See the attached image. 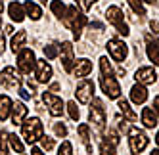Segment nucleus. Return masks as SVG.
Instances as JSON below:
<instances>
[{
  "label": "nucleus",
  "instance_id": "obj_10",
  "mask_svg": "<svg viewBox=\"0 0 159 155\" xmlns=\"http://www.w3.org/2000/svg\"><path fill=\"white\" fill-rule=\"evenodd\" d=\"M0 82L6 88H19L21 86V79H19V73L14 67H4L2 73H0Z\"/></svg>",
  "mask_w": 159,
  "mask_h": 155
},
{
  "label": "nucleus",
  "instance_id": "obj_11",
  "mask_svg": "<svg viewBox=\"0 0 159 155\" xmlns=\"http://www.w3.org/2000/svg\"><path fill=\"white\" fill-rule=\"evenodd\" d=\"M42 102L46 104L50 115L60 117V115L63 113V102H61V98L54 96V94H50V92H44V94H42Z\"/></svg>",
  "mask_w": 159,
  "mask_h": 155
},
{
  "label": "nucleus",
  "instance_id": "obj_14",
  "mask_svg": "<svg viewBox=\"0 0 159 155\" xmlns=\"http://www.w3.org/2000/svg\"><path fill=\"white\" fill-rule=\"evenodd\" d=\"M37 81L39 82H48L52 79V67L46 60H37Z\"/></svg>",
  "mask_w": 159,
  "mask_h": 155
},
{
  "label": "nucleus",
  "instance_id": "obj_42",
  "mask_svg": "<svg viewBox=\"0 0 159 155\" xmlns=\"http://www.w3.org/2000/svg\"><path fill=\"white\" fill-rule=\"evenodd\" d=\"M150 29L153 33H159V21H150Z\"/></svg>",
  "mask_w": 159,
  "mask_h": 155
},
{
  "label": "nucleus",
  "instance_id": "obj_23",
  "mask_svg": "<svg viewBox=\"0 0 159 155\" xmlns=\"http://www.w3.org/2000/svg\"><path fill=\"white\" fill-rule=\"evenodd\" d=\"M25 40H27V33H25V31H19L17 35L12 38V50H14V52H19L21 48H23Z\"/></svg>",
  "mask_w": 159,
  "mask_h": 155
},
{
  "label": "nucleus",
  "instance_id": "obj_17",
  "mask_svg": "<svg viewBox=\"0 0 159 155\" xmlns=\"http://www.w3.org/2000/svg\"><path fill=\"white\" fill-rule=\"evenodd\" d=\"M25 117H27V107H25V104L16 102V105H12V123L14 125H21Z\"/></svg>",
  "mask_w": 159,
  "mask_h": 155
},
{
  "label": "nucleus",
  "instance_id": "obj_41",
  "mask_svg": "<svg viewBox=\"0 0 159 155\" xmlns=\"http://www.w3.org/2000/svg\"><path fill=\"white\" fill-rule=\"evenodd\" d=\"M19 96L23 98V100H31V94L25 90V88H19Z\"/></svg>",
  "mask_w": 159,
  "mask_h": 155
},
{
  "label": "nucleus",
  "instance_id": "obj_30",
  "mask_svg": "<svg viewBox=\"0 0 159 155\" xmlns=\"http://www.w3.org/2000/svg\"><path fill=\"white\" fill-rule=\"evenodd\" d=\"M100 69H102V75H113V67L107 58H102L100 60Z\"/></svg>",
  "mask_w": 159,
  "mask_h": 155
},
{
  "label": "nucleus",
  "instance_id": "obj_4",
  "mask_svg": "<svg viewBox=\"0 0 159 155\" xmlns=\"http://www.w3.org/2000/svg\"><path fill=\"white\" fill-rule=\"evenodd\" d=\"M37 65V58L33 54L31 48H21L17 52V69L23 73V75H29Z\"/></svg>",
  "mask_w": 159,
  "mask_h": 155
},
{
  "label": "nucleus",
  "instance_id": "obj_21",
  "mask_svg": "<svg viewBox=\"0 0 159 155\" xmlns=\"http://www.w3.org/2000/svg\"><path fill=\"white\" fill-rule=\"evenodd\" d=\"M12 100L8 96H0V121H6L10 111H12Z\"/></svg>",
  "mask_w": 159,
  "mask_h": 155
},
{
  "label": "nucleus",
  "instance_id": "obj_24",
  "mask_svg": "<svg viewBox=\"0 0 159 155\" xmlns=\"http://www.w3.org/2000/svg\"><path fill=\"white\" fill-rule=\"evenodd\" d=\"M50 10L54 12V16L60 17V19H63V16H65V12H67V8H65V4L61 2V0H52Z\"/></svg>",
  "mask_w": 159,
  "mask_h": 155
},
{
  "label": "nucleus",
  "instance_id": "obj_46",
  "mask_svg": "<svg viewBox=\"0 0 159 155\" xmlns=\"http://www.w3.org/2000/svg\"><path fill=\"white\" fill-rule=\"evenodd\" d=\"M2 10H4V2L0 0V14H2Z\"/></svg>",
  "mask_w": 159,
  "mask_h": 155
},
{
  "label": "nucleus",
  "instance_id": "obj_20",
  "mask_svg": "<svg viewBox=\"0 0 159 155\" xmlns=\"http://www.w3.org/2000/svg\"><path fill=\"white\" fill-rule=\"evenodd\" d=\"M142 123H144L146 128H153L157 125V115H155L153 109L144 107V111H142Z\"/></svg>",
  "mask_w": 159,
  "mask_h": 155
},
{
  "label": "nucleus",
  "instance_id": "obj_13",
  "mask_svg": "<svg viewBox=\"0 0 159 155\" xmlns=\"http://www.w3.org/2000/svg\"><path fill=\"white\" fill-rule=\"evenodd\" d=\"M134 79L138 82H142V84H153L157 81V73H155L153 67H140L138 71H136Z\"/></svg>",
  "mask_w": 159,
  "mask_h": 155
},
{
  "label": "nucleus",
  "instance_id": "obj_38",
  "mask_svg": "<svg viewBox=\"0 0 159 155\" xmlns=\"http://www.w3.org/2000/svg\"><path fill=\"white\" fill-rule=\"evenodd\" d=\"M6 151H8L6 138H4V134H2V132H0V155H6Z\"/></svg>",
  "mask_w": 159,
  "mask_h": 155
},
{
  "label": "nucleus",
  "instance_id": "obj_19",
  "mask_svg": "<svg viewBox=\"0 0 159 155\" xmlns=\"http://www.w3.org/2000/svg\"><path fill=\"white\" fill-rule=\"evenodd\" d=\"M146 40H148V46H146L148 58H150L155 65H159V42L157 40H152V37H146Z\"/></svg>",
  "mask_w": 159,
  "mask_h": 155
},
{
  "label": "nucleus",
  "instance_id": "obj_49",
  "mask_svg": "<svg viewBox=\"0 0 159 155\" xmlns=\"http://www.w3.org/2000/svg\"><path fill=\"white\" fill-rule=\"evenodd\" d=\"M0 25H2V17H0Z\"/></svg>",
  "mask_w": 159,
  "mask_h": 155
},
{
  "label": "nucleus",
  "instance_id": "obj_5",
  "mask_svg": "<svg viewBox=\"0 0 159 155\" xmlns=\"http://www.w3.org/2000/svg\"><path fill=\"white\" fill-rule=\"evenodd\" d=\"M90 123L96 128H104V125H106V109H104L102 100H98V98H94L92 104H90Z\"/></svg>",
  "mask_w": 159,
  "mask_h": 155
},
{
  "label": "nucleus",
  "instance_id": "obj_8",
  "mask_svg": "<svg viewBox=\"0 0 159 155\" xmlns=\"http://www.w3.org/2000/svg\"><path fill=\"white\" fill-rule=\"evenodd\" d=\"M107 52L111 54V58L115 60V61H123L125 58L129 56V46H127L123 40L111 38V40L107 42Z\"/></svg>",
  "mask_w": 159,
  "mask_h": 155
},
{
  "label": "nucleus",
  "instance_id": "obj_15",
  "mask_svg": "<svg viewBox=\"0 0 159 155\" xmlns=\"http://www.w3.org/2000/svg\"><path fill=\"white\" fill-rule=\"evenodd\" d=\"M130 100H132L136 105L146 104V100H148V90H146V86H144L142 82L134 84V86L130 88Z\"/></svg>",
  "mask_w": 159,
  "mask_h": 155
},
{
  "label": "nucleus",
  "instance_id": "obj_34",
  "mask_svg": "<svg viewBox=\"0 0 159 155\" xmlns=\"http://www.w3.org/2000/svg\"><path fill=\"white\" fill-rule=\"evenodd\" d=\"M54 132H56V136H60V138H65L67 136V128L63 123H56L54 125Z\"/></svg>",
  "mask_w": 159,
  "mask_h": 155
},
{
  "label": "nucleus",
  "instance_id": "obj_44",
  "mask_svg": "<svg viewBox=\"0 0 159 155\" xmlns=\"http://www.w3.org/2000/svg\"><path fill=\"white\" fill-rule=\"evenodd\" d=\"M31 153H33V155H44V153H42L39 148H33V151H31Z\"/></svg>",
  "mask_w": 159,
  "mask_h": 155
},
{
  "label": "nucleus",
  "instance_id": "obj_43",
  "mask_svg": "<svg viewBox=\"0 0 159 155\" xmlns=\"http://www.w3.org/2000/svg\"><path fill=\"white\" fill-rule=\"evenodd\" d=\"M4 44H6V42H4V37H2V35H0V54H2V52H4V48H6V46H4Z\"/></svg>",
  "mask_w": 159,
  "mask_h": 155
},
{
  "label": "nucleus",
  "instance_id": "obj_9",
  "mask_svg": "<svg viewBox=\"0 0 159 155\" xmlns=\"http://www.w3.org/2000/svg\"><path fill=\"white\" fill-rule=\"evenodd\" d=\"M75 96H77V100H79L81 104H88L90 100H92V96H94V82L88 81V79H83L81 82L77 84Z\"/></svg>",
  "mask_w": 159,
  "mask_h": 155
},
{
  "label": "nucleus",
  "instance_id": "obj_29",
  "mask_svg": "<svg viewBox=\"0 0 159 155\" xmlns=\"http://www.w3.org/2000/svg\"><path fill=\"white\" fill-rule=\"evenodd\" d=\"M113 151H115V146H111L107 140L100 144V155H113Z\"/></svg>",
  "mask_w": 159,
  "mask_h": 155
},
{
  "label": "nucleus",
  "instance_id": "obj_1",
  "mask_svg": "<svg viewBox=\"0 0 159 155\" xmlns=\"http://www.w3.org/2000/svg\"><path fill=\"white\" fill-rule=\"evenodd\" d=\"M63 25L73 31L75 38H81L83 27L86 25V17L77 10V6H69V8H67V12H65V16H63Z\"/></svg>",
  "mask_w": 159,
  "mask_h": 155
},
{
  "label": "nucleus",
  "instance_id": "obj_12",
  "mask_svg": "<svg viewBox=\"0 0 159 155\" xmlns=\"http://www.w3.org/2000/svg\"><path fill=\"white\" fill-rule=\"evenodd\" d=\"M75 65V54H73V44L71 42H63L61 44V67L71 73Z\"/></svg>",
  "mask_w": 159,
  "mask_h": 155
},
{
  "label": "nucleus",
  "instance_id": "obj_40",
  "mask_svg": "<svg viewBox=\"0 0 159 155\" xmlns=\"http://www.w3.org/2000/svg\"><path fill=\"white\" fill-rule=\"evenodd\" d=\"M152 107H153V111H155V115L159 117V98H157V96L153 98V105H152Z\"/></svg>",
  "mask_w": 159,
  "mask_h": 155
},
{
  "label": "nucleus",
  "instance_id": "obj_45",
  "mask_svg": "<svg viewBox=\"0 0 159 155\" xmlns=\"http://www.w3.org/2000/svg\"><path fill=\"white\" fill-rule=\"evenodd\" d=\"M27 84H29V88H31V90H35V86H37V84H35V82H33V81H31V79H29V81H27Z\"/></svg>",
  "mask_w": 159,
  "mask_h": 155
},
{
  "label": "nucleus",
  "instance_id": "obj_18",
  "mask_svg": "<svg viewBox=\"0 0 159 155\" xmlns=\"http://www.w3.org/2000/svg\"><path fill=\"white\" fill-rule=\"evenodd\" d=\"M8 14H10V17H12L16 23H21V21L25 19V8L21 4H17V2H12L8 6Z\"/></svg>",
  "mask_w": 159,
  "mask_h": 155
},
{
  "label": "nucleus",
  "instance_id": "obj_6",
  "mask_svg": "<svg viewBox=\"0 0 159 155\" xmlns=\"http://www.w3.org/2000/svg\"><path fill=\"white\" fill-rule=\"evenodd\" d=\"M130 138H129V146H130V151L138 155L140 151H144L148 148V142H150V138H148L142 130L138 128H130Z\"/></svg>",
  "mask_w": 159,
  "mask_h": 155
},
{
  "label": "nucleus",
  "instance_id": "obj_39",
  "mask_svg": "<svg viewBox=\"0 0 159 155\" xmlns=\"http://www.w3.org/2000/svg\"><path fill=\"white\" fill-rule=\"evenodd\" d=\"M119 130L121 132H130V125L127 121H119Z\"/></svg>",
  "mask_w": 159,
  "mask_h": 155
},
{
  "label": "nucleus",
  "instance_id": "obj_26",
  "mask_svg": "<svg viewBox=\"0 0 159 155\" xmlns=\"http://www.w3.org/2000/svg\"><path fill=\"white\" fill-rule=\"evenodd\" d=\"M8 142H10V146H12L14 149H16V153H23V144H21V140H19V136H16V134H10L8 136Z\"/></svg>",
  "mask_w": 159,
  "mask_h": 155
},
{
  "label": "nucleus",
  "instance_id": "obj_48",
  "mask_svg": "<svg viewBox=\"0 0 159 155\" xmlns=\"http://www.w3.org/2000/svg\"><path fill=\"white\" fill-rule=\"evenodd\" d=\"M155 142H157V146H159V132H157V136H155Z\"/></svg>",
  "mask_w": 159,
  "mask_h": 155
},
{
  "label": "nucleus",
  "instance_id": "obj_25",
  "mask_svg": "<svg viewBox=\"0 0 159 155\" xmlns=\"http://www.w3.org/2000/svg\"><path fill=\"white\" fill-rule=\"evenodd\" d=\"M119 111H121L125 117H129L130 121H136V113L130 109V105H129L127 100H121V102H119Z\"/></svg>",
  "mask_w": 159,
  "mask_h": 155
},
{
  "label": "nucleus",
  "instance_id": "obj_31",
  "mask_svg": "<svg viewBox=\"0 0 159 155\" xmlns=\"http://www.w3.org/2000/svg\"><path fill=\"white\" fill-rule=\"evenodd\" d=\"M44 56H46L48 60L58 58V46H56V44H48V46H44Z\"/></svg>",
  "mask_w": 159,
  "mask_h": 155
},
{
  "label": "nucleus",
  "instance_id": "obj_16",
  "mask_svg": "<svg viewBox=\"0 0 159 155\" xmlns=\"http://www.w3.org/2000/svg\"><path fill=\"white\" fill-rule=\"evenodd\" d=\"M90 71H92V61L86 60V58H81V60H77V63L73 65V75L75 77H86Z\"/></svg>",
  "mask_w": 159,
  "mask_h": 155
},
{
  "label": "nucleus",
  "instance_id": "obj_28",
  "mask_svg": "<svg viewBox=\"0 0 159 155\" xmlns=\"http://www.w3.org/2000/svg\"><path fill=\"white\" fill-rule=\"evenodd\" d=\"M127 2H129V6L132 8V12H134V14H138V16H144V14H146L142 0H127Z\"/></svg>",
  "mask_w": 159,
  "mask_h": 155
},
{
  "label": "nucleus",
  "instance_id": "obj_33",
  "mask_svg": "<svg viewBox=\"0 0 159 155\" xmlns=\"http://www.w3.org/2000/svg\"><path fill=\"white\" fill-rule=\"evenodd\" d=\"M67 111H69V117H71L73 121H79V115H81V113H79V107H77L75 102H69V104H67Z\"/></svg>",
  "mask_w": 159,
  "mask_h": 155
},
{
  "label": "nucleus",
  "instance_id": "obj_36",
  "mask_svg": "<svg viewBox=\"0 0 159 155\" xmlns=\"http://www.w3.org/2000/svg\"><path fill=\"white\" fill-rule=\"evenodd\" d=\"M107 142L111 144V146H115V148H117V144H119V136H117V132L109 130V132H107Z\"/></svg>",
  "mask_w": 159,
  "mask_h": 155
},
{
  "label": "nucleus",
  "instance_id": "obj_27",
  "mask_svg": "<svg viewBox=\"0 0 159 155\" xmlns=\"http://www.w3.org/2000/svg\"><path fill=\"white\" fill-rule=\"evenodd\" d=\"M79 134H81L83 142L86 144V149L92 151V146H90V134H88V125H81V126H79Z\"/></svg>",
  "mask_w": 159,
  "mask_h": 155
},
{
  "label": "nucleus",
  "instance_id": "obj_3",
  "mask_svg": "<svg viewBox=\"0 0 159 155\" xmlns=\"http://www.w3.org/2000/svg\"><path fill=\"white\" fill-rule=\"evenodd\" d=\"M106 16H107V21L111 25H115V29H117V33L119 35H123V37H129V25L125 23V19H123V10L119 8V6H109L107 8V12H106Z\"/></svg>",
  "mask_w": 159,
  "mask_h": 155
},
{
  "label": "nucleus",
  "instance_id": "obj_2",
  "mask_svg": "<svg viewBox=\"0 0 159 155\" xmlns=\"http://www.w3.org/2000/svg\"><path fill=\"white\" fill-rule=\"evenodd\" d=\"M23 126H21V134H23L25 142L27 144H35L42 138V123H40V119L37 117H31L27 119L25 123H21Z\"/></svg>",
  "mask_w": 159,
  "mask_h": 155
},
{
  "label": "nucleus",
  "instance_id": "obj_37",
  "mask_svg": "<svg viewBox=\"0 0 159 155\" xmlns=\"http://www.w3.org/2000/svg\"><path fill=\"white\" fill-rule=\"evenodd\" d=\"M75 2H77L79 6H81L83 10H90V8H92V4L96 2V0H75Z\"/></svg>",
  "mask_w": 159,
  "mask_h": 155
},
{
  "label": "nucleus",
  "instance_id": "obj_7",
  "mask_svg": "<svg viewBox=\"0 0 159 155\" xmlns=\"http://www.w3.org/2000/svg\"><path fill=\"white\" fill-rule=\"evenodd\" d=\"M100 84H102V90L106 92L107 98L111 100H115L121 96V84L117 82V79L113 75H102V79H100Z\"/></svg>",
  "mask_w": 159,
  "mask_h": 155
},
{
  "label": "nucleus",
  "instance_id": "obj_47",
  "mask_svg": "<svg viewBox=\"0 0 159 155\" xmlns=\"http://www.w3.org/2000/svg\"><path fill=\"white\" fill-rule=\"evenodd\" d=\"M152 155H159V149H153V151H152Z\"/></svg>",
  "mask_w": 159,
  "mask_h": 155
},
{
  "label": "nucleus",
  "instance_id": "obj_32",
  "mask_svg": "<svg viewBox=\"0 0 159 155\" xmlns=\"http://www.w3.org/2000/svg\"><path fill=\"white\" fill-rule=\"evenodd\" d=\"M58 155H73V148H71V142H61V146L58 149Z\"/></svg>",
  "mask_w": 159,
  "mask_h": 155
},
{
  "label": "nucleus",
  "instance_id": "obj_22",
  "mask_svg": "<svg viewBox=\"0 0 159 155\" xmlns=\"http://www.w3.org/2000/svg\"><path fill=\"white\" fill-rule=\"evenodd\" d=\"M23 8H25V12H27V16H29L31 19H35V21H37V19H40V16H42V10H40V8H39L35 2H31V0H27Z\"/></svg>",
  "mask_w": 159,
  "mask_h": 155
},
{
  "label": "nucleus",
  "instance_id": "obj_35",
  "mask_svg": "<svg viewBox=\"0 0 159 155\" xmlns=\"http://www.w3.org/2000/svg\"><path fill=\"white\" fill-rule=\"evenodd\" d=\"M40 146H42L44 149H52V148H54V140L48 138V136H42V138H40Z\"/></svg>",
  "mask_w": 159,
  "mask_h": 155
},
{
  "label": "nucleus",
  "instance_id": "obj_50",
  "mask_svg": "<svg viewBox=\"0 0 159 155\" xmlns=\"http://www.w3.org/2000/svg\"><path fill=\"white\" fill-rule=\"evenodd\" d=\"M40 2H46V0H40Z\"/></svg>",
  "mask_w": 159,
  "mask_h": 155
}]
</instances>
